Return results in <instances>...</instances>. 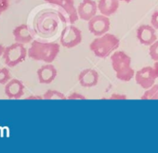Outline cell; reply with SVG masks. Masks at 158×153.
<instances>
[{"instance_id":"6da1fadb","label":"cell","mask_w":158,"mask_h":153,"mask_svg":"<svg viewBox=\"0 0 158 153\" xmlns=\"http://www.w3.org/2000/svg\"><path fill=\"white\" fill-rule=\"evenodd\" d=\"M60 46L53 42H41L34 40L28 49V57L35 61L51 63L60 53Z\"/></svg>"},{"instance_id":"7a4b0ae2","label":"cell","mask_w":158,"mask_h":153,"mask_svg":"<svg viewBox=\"0 0 158 153\" xmlns=\"http://www.w3.org/2000/svg\"><path fill=\"white\" fill-rule=\"evenodd\" d=\"M112 67L116 78L123 82H129L135 77V71L131 67V58L124 51H116L111 57Z\"/></svg>"},{"instance_id":"3957f363","label":"cell","mask_w":158,"mask_h":153,"mask_svg":"<svg viewBox=\"0 0 158 153\" xmlns=\"http://www.w3.org/2000/svg\"><path fill=\"white\" fill-rule=\"evenodd\" d=\"M120 46V40L115 35L106 33L101 36H97L89 45L93 54L101 58H107L114 52Z\"/></svg>"},{"instance_id":"277c9868","label":"cell","mask_w":158,"mask_h":153,"mask_svg":"<svg viewBox=\"0 0 158 153\" xmlns=\"http://www.w3.org/2000/svg\"><path fill=\"white\" fill-rule=\"evenodd\" d=\"M28 55V50L25 48L23 44L15 42L8 46L2 55L3 60L6 65L10 68H13L20 63L23 62Z\"/></svg>"},{"instance_id":"5b68a950","label":"cell","mask_w":158,"mask_h":153,"mask_svg":"<svg viewBox=\"0 0 158 153\" xmlns=\"http://www.w3.org/2000/svg\"><path fill=\"white\" fill-rule=\"evenodd\" d=\"M82 42V32L73 25L65 27L60 34V45L65 48H73Z\"/></svg>"},{"instance_id":"8992f818","label":"cell","mask_w":158,"mask_h":153,"mask_svg":"<svg viewBox=\"0 0 158 153\" xmlns=\"http://www.w3.org/2000/svg\"><path fill=\"white\" fill-rule=\"evenodd\" d=\"M45 1L46 3L56 6L59 10H60L66 15L67 21L70 23H74L79 19L73 0H45Z\"/></svg>"},{"instance_id":"52a82bcc","label":"cell","mask_w":158,"mask_h":153,"mask_svg":"<svg viewBox=\"0 0 158 153\" xmlns=\"http://www.w3.org/2000/svg\"><path fill=\"white\" fill-rule=\"evenodd\" d=\"M110 26H111V22L109 17L102 14L95 15L92 19L89 21V24H88L89 31L96 37L108 33V31L110 30Z\"/></svg>"},{"instance_id":"ba28073f","label":"cell","mask_w":158,"mask_h":153,"mask_svg":"<svg viewBox=\"0 0 158 153\" xmlns=\"http://www.w3.org/2000/svg\"><path fill=\"white\" fill-rule=\"evenodd\" d=\"M156 76L152 70V67H143L142 69L139 70L135 73V80L136 83L143 89H149L152 87L156 80Z\"/></svg>"},{"instance_id":"9c48e42d","label":"cell","mask_w":158,"mask_h":153,"mask_svg":"<svg viewBox=\"0 0 158 153\" xmlns=\"http://www.w3.org/2000/svg\"><path fill=\"white\" fill-rule=\"evenodd\" d=\"M98 5L94 0H82L77 7V13L79 19L89 22L95 15H97Z\"/></svg>"},{"instance_id":"30bf717a","label":"cell","mask_w":158,"mask_h":153,"mask_svg":"<svg viewBox=\"0 0 158 153\" xmlns=\"http://www.w3.org/2000/svg\"><path fill=\"white\" fill-rule=\"evenodd\" d=\"M137 38L141 45L151 46L157 40L156 30L152 25L142 24L137 30Z\"/></svg>"},{"instance_id":"8fae6325","label":"cell","mask_w":158,"mask_h":153,"mask_svg":"<svg viewBox=\"0 0 158 153\" xmlns=\"http://www.w3.org/2000/svg\"><path fill=\"white\" fill-rule=\"evenodd\" d=\"M100 75L93 69H85L78 75V81L83 87H93L98 85Z\"/></svg>"},{"instance_id":"7c38bea8","label":"cell","mask_w":158,"mask_h":153,"mask_svg":"<svg viewBox=\"0 0 158 153\" xmlns=\"http://www.w3.org/2000/svg\"><path fill=\"white\" fill-rule=\"evenodd\" d=\"M36 73H37L38 82L42 85L51 84L57 77V70L50 63H48L40 67L37 70Z\"/></svg>"},{"instance_id":"4fadbf2b","label":"cell","mask_w":158,"mask_h":153,"mask_svg":"<svg viewBox=\"0 0 158 153\" xmlns=\"http://www.w3.org/2000/svg\"><path fill=\"white\" fill-rule=\"evenodd\" d=\"M5 95L10 99H21L24 95V86L18 79H10L5 85Z\"/></svg>"},{"instance_id":"5bb4252c","label":"cell","mask_w":158,"mask_h":153,"mask_svg":"<svg viewBox=\"0 0 158 153\" xmlns=\"http://www.w3.org/2000/svg\"><path fill=\"white\" fill-rule=\"evenodd\" d=\"M15 42L21 44H29L34 41V34L27 24H21L17 26L12 32Z\"/></svg>"},{"instance_id":"9a60e30c","label":"cell","mask_w":158,"mask_h":153,"mask_svg":"<svg viewBox=\"0 0 158 153\" xmlns=\"http://www.w3.org/2000/svg\"><path fill=\"white\" fill-rule=\"evenodd\" d=\"M119 8V0H100L98 3V10L101 14L107 17L113 15Z\"/></svg>"},{"instance_id":"2e32d148","label":"cell","mask_w":158,"mask_h":153,"mask_svg":"<svg viewBox=\"0 0 158 153\" xmlns=\"http://www.w3.org/2000/svg\"><path fill=\"white\" fill-rule=\"evenodd\" d=\"M141 100H158V84L153 85L143 93L140 98Z\"/></svg>"},{"instance_id":"e0dca14e","label":"cell","mask_w":158,"mask_h":153,"mask_svg":"<svg viewBox=\"0 0 158 153\" xmlns=\"http://www.w3.org/2000/svg\"><path fill=\"white\" fill-rule=\"evenodd\" d=\"M43 99H46V100H52V99L65 100V99H67V98L65 97L64 94H62V93L60 92V91L52 90V89L48 90V91L43 95Z\"/></svg>"},{"instance_id":"ac0fdd59","label":"cell","mask_w":158,"mask_h":153,"mask_svg":"<svg viewBox=\"0 0 158 153\" xmlns=\"http://www.w3.org/2000/svg\"><path fill=\"white\" fill-rule=\"evenodd\" d=\"M11 78L8 68H0V85H6Z\"/></svg>"},{"instance_id":"d6986e66","label":"cell","mask_w":158,"mask_h":153,"mask_svg":"<svg viewBox=\"0 0 158 153\" xmlns=\"http://www.w3.org/2000/svg\"><path fill=\"white\" fill-rule=\"evenodd\" d=\"M149 55L151 58L154 61H158V40H156L154 43H152L150 46L149 49Z\"/></svg>"},{"instance_id":"ffe728a7","label":"cell","mask_w":158,"mask_h":153,"mask_svg":"<svg viewBox=\"0 0 158 153\" xmlns=\"http://www.w3.org/2000/svg\"><path fill=\"white\" fill-rule=\"evenodd\" d=\"M67 99H70V100H74V99H80V100H85L86 99V97L84 95H81L77 92H73L72 94H70L68 97H67Z\"/></svg>"},{"instance_id":"44dd1931","label":"cell","mask_w":158,"mask_h":153,"mask_svg":"<svg viewBox=\"0 0 158 153\" xmlns=\"http://www.w3.org/2000/svg\"><path fill=\"white\" fill-rule=\"evenodd\" d=\"M10 7V0H0V15L5 12Z\"/></svg>"},{"instance_id":"7402d4cb","label":"cell","mask_w":158,"mask_h":153,"mask_svg":"<svg viewBox=\"0 0 158 153\" xmlns=\"http://www.w3.org/2000/svg\"><path fill=\"white\" fill-rule=\"evenodd\" d=\"M151 23H152V26L155 30H158V10L155 11V12L152 15Z\"/></svg>"},{"instance_id":"603a6c76","label":"cell","mask_w":158,"mask_h":153,"mask_svg":"<svg viewBox=\"0 0 158 153\" xmlns=\"http://www.w3.org/2000/svg\"><path fill=\"white\" fill-rule=\"evenodd\" d=\"M126 95H119V94H113L110 98V99H127Z\"/></svg>"},{"instance_id":"cb8c5ba5","label":"cell","mask_w":158,"mask_h":153,"mask_svg":"<svg viewBox=\"0 0 158 153\" xmlns=\"http://www.w3.org/2000/svg\"><path fill=\"white\" fill-rule=\"evenodd\" d=\"M152 70L154 71V74L156 76V78H158V61H155L153 66H152Z\"/></svg>"},{"instance_id":"d4e9b609","label":"cell","mask_w":158,"mask_h":153,"mask_svg":"<svg viewBox=\"0 0 158 153\" xmlns=\"http://www.w3.org/2000/svg\"><path fill=\"white\" fill-rule=\"evenodd\" d=\"M25 99L26 100H30V99H39V100H41V99H43V96H30V97L26 98Z\"/></svg>"},{"instance_id":"484cf974","label":"cell","mask_w":158,"mask_h":153,"mask_svg":"<svg viewBox=\"0 0 158 153\" xmlns=\"http://www.w3.org/2000/svg\"><path fill=\"white\" fill-rule=\"evenodd\" d=\"M5 46L2 45V44H0V57H2V55H3V53H4V51H5Z\"/></svg>"},{"instance_id":"4316f807","label":"cell","mask_w":158,"mask_h":153,"mask_svg":"<svg viewBox=\"0 0 158 153\" xmlns=\"http://www.w3.org/2000/svg\"><path fill=\"white\" fill-rule=\"evenodd\" d=\"M119 1H123V2H126V3H129V2L132 1V0H119Z\"/></svg>"}]
</instances>
